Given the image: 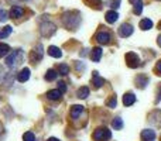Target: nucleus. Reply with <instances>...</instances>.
I'll return each instance as SVG.
<instances>
[{
    "instance_id": "f257e3e1",
    "label": "nucleus",
    "mask_w": 161,
    "mask_h": 141,
    "mask_svg": "<svg viewBox=\"0 0 161 141\" xmlns=\"http://www.w3.org/2000/svg\"><path fill=\"white\" fill-rule=\"evenodd\" d=\"M62 21H64V25L68 30H76L80 24L79 13L78 11H67L62 17Z\"/></svg>"
},
{
    "instance_id": "f03ea898",
    "label": "nucleus",
    "mask_w": 161,
    "mask_h": 141,
    "mask_svg": "<svg viewBox=\"0 0 161 141\" xmlns=\"http://www.w3.org/2000/svg\"><path fill=\"white\" fill-rule=\"evenodd\" d=\"M92 137H93L95 141H108L112 137V133H110V130H109V128L100 127V128H96V130L93 131Z\"/></svg>"
},
{
    "instance_id": "7ed1b4c3",
    "label": "nucleus",
    "mask_w": 161,
    "mask_h": 141,
    "mask_svg": "<svg viewBox=\"0 0 161 141\" xmlns=\"http://www.w3.org/2000/svg\"><path fill=\"white\" fill-rule=\"evenodd\" d=\"M55 30H57L55 24H53V23H50V21L41 23V27H40V33H41L42 37H51L55 33Z\"/></svg>"
},
{
    "instance_id": "20e7f679",
    "label": "nucleus",
    "mask_w": 161,
    "mask_h": 141,
    "mask_svg": "<svg viewBox=\"0 0 161 141\" xmlns=\"http://www.w3.org/2000/svg\"><path fill=\"white\" fill-rule=\"evenodd\" d=\"M126 62H127V67H130V68L140 67V58L136 52H127L126 54Z\"/></svg>"
},
{
    "instance_id": "39448f33",
    "label": "nucleus",
    "mask_w": 161,
    "mask_h": 141,
    "mask_svg": "<svg viewBox=\"0 0 161 141\" xmlns=\"http://www.w3.org/2000/svg\"><path fill=\"white\" fill-rule=\"evenodd\" d=\"M28 58H30V61L33 62V64H37L38 61H41V58H42V47H41V44H40L36 50H33L30 54H28Z\"/></svg>"
},
{
    "instance_id": "423d86ee",
    "label": "nucleus",
    "mask_w": 161,
    "mask_h": 141,
    "mask_svg": "<svg viewBox=\"0 0 161 141\" xmlns=\"http://www.w3.org/2000/svg\"><path fill=\"white\" fill-rule=\"evenodd\" d=\"M20 57H21V51H13V52L10 54V55L6 58V64L8 65V67H14L16 64H19L20 61Z\"/></svg>"
},
{
    "instance_id": "0eeeda50",
    "label": "nucleus",
    "mask_w": 161,
    "mask_h": 141,
    "mask_svg": "<svg viewBox=\"0 0 161 141\" xmlns=\"http://www.w3.org/2000/svg\"><path fill=\"white\" fill-rule=\"evenodd\" d=\"M131 34H133V27L130 24H127V23H125V24H122L119 27V35L123 37V38H127Z\"/></svg>"
},
{
    "instance_id": "6e6552de",
    "label": "nucleus",
    "mask_w": 161,
    "mask_h": 141,
    "mask_svg": "<svg viewBox=\"0 0 161 141\" xmlns=\"http://www.w3.org/2000/svg\"><path fill=\"white\" fill-rule=\"evenodd\" d=\"M109 40H110V34L106 33V31H100L96 34V41L99 44H108Z\"/></svg>"
},
{
    "instance_id": "1a4fd4ad",
    "label": "nucleus",
    "mask_w": 161,
    "mask_h": 141,
    "mask_svg": "<svg viewBox=\"0 0 161 141\" xmlns=\"http://www.w3.org/2000/svg\"><path fill=\"white\" fill-rule=\"evenodd\" d=\"M24 14V8L20 7V6H13L10 10V17L11 19H19Z\"/></svg>"
},
{
    "instance_id": "9d476101",
    "label": "nucleus",
    "mask_w": 161,
    "mask_h": 141,
    "mask_svg": "<svg viewBox=\"0 0 161 141\" xmlns=\"http://www.w3.org/2000/svg\"><path fill=\"white\" fill-rule=\"evenodd\" d=\"M142 138H143V141H153L154 138H156V131L150 130V128L143 130L142 131Z\"/></svg>"
},
{
    "instance_id": "9b49d317",
    "label": "nucleus",
    "mask_w": 161,
    "mask_h": 141,
    "mask_svg": "<svg viewBox=\"0 0 161 141\" xmlns=\"http://www.w3.org/2000/svg\"><path fill=\"white\" fill-rule=\"evenodd\" d=\"M30 79V69L28 68H24V69L20 71V73H17V80L19 82H27Z\"/></svg>"
},
{
    "instance_id": "f8f14e48",
    "label": "nucleus",
    "mask_w": 161,
    "mask_h": 141,
    "mask_svg": "<svg viewBox=\"0 0 161 141\" xmlns=\"http://www.w3.org/2000/svg\"><path fill=\"white\" fill-rule=\"evenodd\" d=\"M82 111H83V106H80V105L72 106V107H71V117H72L74 120H76L80 116V113H82Z\"/></svg>"
},
{
    "instance_id": "ddd939ff",
    "label": "nucleus",
    "mask_w": 161,
    "mask_h": 141,
    "mask_svg": "<svg viewBox=\"0 0 161 141\" xmlns=\"http://www.w3.org/2000/svg\"><path fill=\"white\" fill-rule=\"evenodd\" d=\"M100 58H102V48H99V47L93 48L91 52V59L93 62H99Z\"/></svg>"
},
{
    "instance_id": "4468645a",
    "label": "nucleus",
    "mask_w": 161,
    "mask_h": 141,
    "mask_svg": "<svg viewBox=\"0 0 161 141\" xmlns=\"http://www.w3.org/2000/svg\"><path fill=\"white\" fill-rule=\"evenodd\" d=\"M48 55L53 57V58H61V57H62V51L59 50L58 47H54V45H51V47L48 48Z\"/></svg>"
},
{
    "instance_id": "2eb2a0df",
    "label": "nucleus",
    "mask_w": 161,
    "mask_h": 141,
    "mask_svg": "<svg viewBox=\"0 0 161 141\" xmlns=\"http://www.w3.org/2000/svg\"><path fill=\"white\" fill-rule=\"evenodd\" d=\"M62 96V92L59 90V89H54V90H50L47 93V97L50 100H59Z\"/></svg>"
},
{
    "instance_id": "dca6fc26",
    "label": "nucleus",
    "mask_w": 161,
    "mask_h": 141,
    "mask_svg": "<svg viewBox=\"0 0 161 141\" xmlns=\"http://www.w3.org/2000/svg\"><path fill=\"white\" fill-rule=\"evenodd\" d=\"M134 102H136V96L133 93H126L123 96V105L125 106H131L134 105Z\"/></svg>"
},
{
    "instance_id": "f3484780",
    "label": "nucleus",
    "mask_w": 161,
    "mask_h": 141,
    "mask_svg": "<svg viewBox=\"0 0 161 141\" xmlns=\"http://www.w3.org/2000/svg\"><path fill=\"white\" fill-rule=\"evenodd\" d=\"M92 83H93L96 88H102V86L105 85V79L100 78L97 72H93V79H92Z\"/></svg>"
},
{
    "instance_id": "a211bd4d",
    "label": "nucleus",
    "mask_w": 161,
    "mask_h": 141,
    "mask_svg": "<svg viewBox=\"0 0 161 141\" xmlns=\"http://www.w3.org/2000/svg\"><path fill=\"white\" fill-rule=\"evenodd\" d=\"M117 19H119V14H117L116 11L110 10V11H108V13H106V21L110 23V24L116 23V21H117Z\"/></svg>"
},
{
    "instance_id": "6ab92c4d",
    "label": "nucleus",
    "mask_w": 161,
    "mask_h": 141,
    "mask_svg": "<svg viewBox=\"0 0 161 141\" xmlns=\"http://www.w3.org/2000/svg\"><path fill=\"white\" fill-rule=\"evenodd\" d=\"M148 83V78L144 76V75H139V76L136 78V85L139 86V88H146Z\"/></svg>"
},
{
    "instance_id": "aec40b11",
    "label": "nucleus",
    "mask_w": 161,
    "mask_h": 141,
    "mask_svg": "<svg viewBox=\"0 0 161 141\" xmlns=\"http://www.w3.org/2000/svg\"><path fill=\"white\" fill-rule=\"evenodd\" d=\"M130 2L134 4V13H136L137 16H140L142 10H143V0H130Z\"/></svg>"
},
{
    "instance_id": "412c9836",
    "label": "nucleus",
    "mask_w": 161,
    "mask_h": 141,
    "mask_svg": "<svg viewBox=\"0 0 161 141\" xmlns=\"http://www.w3.org/2000/svg\"><path fill=\"white\" fill-rule=\"evenodd\" d=\"M76 96H78L79 99H86V97L89 96V89H88V86H82V88H79L78 92H76Z\"/></svg>"
},
{
    "instance_id": "4be33fe9",
    "label": "nucleus",
    "mask_w": 161,
    "mask_h": 141,
    "mask_svg": "<svg viewBox=\"0 0 161 141\" xmlns=\"http://www.w3.org/2000/svg\"><path fill=\"white\" fill-rule=\"evenodd\" d=\"M57 76H58V73H57V71L54 69H48L47 73H45V80H48V82H53V80L57 79Z\"/></svg>"
},
{
    "instance_id": "5701e85b",
    "label": "nucleus",
    "mask_w": 161,
    "mask_h": 141,
    "mask_svg": "<svg viewBox=\"0 0 161 141\" xmlns=\"http://www.w3.org/2000/svg\"><path fill=\"white\" fill-rule=\"evenodd\" d=\"M140 27H142V30H150V28H153V21L148 19H144L140 21Z\"/></svg>"
},
{
    "instance_id": "b1692460",
    "label": "nucleus",
    "mask_w": 161,
    "mask_h": 141,
    "mask_svg": "<svg viewBox=\"0 0 161 141\" xmlns=\"http://www.w3.org/2000/svg\"><path fill=\"white\" fill-rule=\"evenodd\" d=\"M83 2L88 3V6H91V7L97 8V10L102 8V2H100V0H83Z\"/></svg>"
},
{
    "instance_id": "393cba45",
    "label": "nucleus",
    "mask_w": 161,
    "mask_h": 141,
    "mask_svg": "<svg viewBox=\"0 0 161 141\" xmlns=\"http://www.w3.org/2000/svg\"><path fill=\"white\" fill-rule=\"evenodd\" d=\"M11 31H13V28L10 27V25H6L4 28H2L0 30V40H3V38H6V37H8L11 34Z\"/></svg>"
},
{
    "instance_id": "a878e982",
    "label": "nucleus",
    "mask_w": 161,
    "mask_h": 141,
    "mask_svg": "<svg viewBox=\"0 0 161 141\" xmlns=\"http://www.w3.org/2000/svg\"><path fill=\"white\" fill-rule=\"evenodd\" d=\"M112 127H113L114 130H122L123 128V120L120 119V117H116V119L112 122Z\"/></svg>"
},
{
    "instance_id": "bb28decb",
    "label": "nucleus",
    "mask_w": 161,
    "mask_h": 141,
    "mask_svg": "<svg viewBox=\"0 0 161 141\" xmlns=\"http://www.w3.org/2000/svg\"><path fill=\"white\" fill-rule=\"evenodd\" d=\"M8 52H10V47L7 44H0V58L8 55Z\"/></svg>"
},
{
    "instance_id": "cd10ccee",
    "label": "nucleus",
    "mask_w": 161,
    "mask_h": 141,
    "mask_svg": "<svg viewBox=\"0 0 161 141\" xmlns=\"http://www.w3.org/2000/svg\"><path fill=\"white\" fill-rule=\"evenodd\" d=\"M23 140L24 141H36V137H34V134L31 133V131H27V133H24V136H23Z\"/></svg>"
},
{
    "instance_id": "c85d7f7f",
    "label": "nucleus",
    "mask_w": 161,
    "mask_h": 141,
    "mask_svg": "<svg viewBox=\"0 0 161 141\" xmlns=\"http://www.w3.org/2000/svg\"><path fill=\"white\" fill-rule=\"evenodd\" d=\"M59 73L61 75H68L69 73V67L68 65H65V64H62V65H59Z\"/></svg>"
},
{
    "instance_id": "c756f323",
    "label": "nucleus",
    "mask_w": 161,
    "mask_h": 141,
    "mask_svg": "<svg viewBox=\"0 0 161 141\" xmlns=\"http://www.w3.org/2000/svg\"><path fill=\"white\" fill-rule=\"evenodd\" d=\"M108 4L112 8H117V7H120V0H109Z\"/></svg>"
},
{
    "instance_id": "7c9ffc66",
    "label": "nucleus",
    "mask_w": 161,
    "mask_h": 141,
    "mask_svg": "<svg viewBox=\"0 0 161 141\" xmlns=\"http://www.w3.org/2000/svg\"><path fill=\"white\" fill-rule=\"evenodd\" d=\"M108 106H109L110 109L116 107V96H112V99L108 100Z\"/></svg>"
},
{
    "instance_id": "2f4dec72",
    "label": "nucleus",
    "mask_w": 161,
    "mask_h": 141,
    "mask_svg": "<svg viewBox=\"0 0 161 141\" xmlns=\"http://www.w3.org/2000/svg\"><path fill=\"white\" fill-rule=\"evenodd\" d=\"M8 17H7V11L6 10H0V21H6Z\"/></svg>"
},
{
    "instance_id": "473e14b6",
    "label": "nucleus",
    "mask_w": 161,
    "mask_h": 141,
    "mask_svg": "<svg viewBox=\"0 0 161 141\" xmlns=\"http://www.w3.org/2000/svg\"><path fill=\"white\" fill-rule=\"evenodd\" d=\"M58 85H59V90H61L62 93H65V92H67V86H65V83L64 82H59Z\"/></svg>"
},
{
    "instance_id": "72a5a7b5",
    "label": "nucleus",
    "mask_w": 161,
    "mask_h": 141,
    "mask_svg": "<svg viewBox=\"0 0 161 141\" xmlns=\"http://www.w3.org/2000/svg\"><path fill=\"white\" fill-rule=\"evenodd\" d=\"M156 71H157V73L161 75V61H158L156 64Z\"/></svg>"
},
{
    "instance_id": "f704fd0d",
    "label": "nucleus",
    "mask_w": 161,
    "mask_h": 141,
    "mask_svg": "<svg viewBox=\"0 0 161 141\" xmlns=\"http://www.w3.org/2000/svg\"><path fill=\"white\" fill-rule=\"evenodd\" d=\"M47 141H59L58 138H55V137H50V138H48Z\"/></svg>"
},
{
    "instance_id": "c9c22d12",
    "label": "nucleus",
    "mask_w": 161,
    "mask_h": 141,
    "mask_svg": "<svg viewBox=\"0 0 161 141\" xmlns=\"http://www.w3.org/2000/svg\"><path fill=\"white\" fill-rule=\"evenodd\" d=\"M157 44L161 47V35H158V38H157Z\"/></svg>"
},
{
    "instance_id": "e433bc0d",
    "label": "nucleus",
    "mask_w": 161,
    "mask_h": 141,
    "mask_svg": "<svg viewBox=\"0 0 161 141\" xmlns=\"http://www.w3.org/2000/svg\"><path fill=\"white\" fill-rule=\"evenodd\" d=\"M2 133H3V124L0 123V136H2Z\"/></svg>"
},
{
    "instance_id": "4c0bfd02",
    "label": "nucleus",
    "mask_w": 161,
    "mask_h": 141,
    "mask_svg": "<svg viewBox=\"0 0 161 141\" xmlns=\"http://www.w3.org/2000/svg\"><path fill=\"white\" fill-rule=\"evenodd\" d=\"M158 27H160V28H161V23H160V24H158Z\"/></svg>"
}]
</instances>
